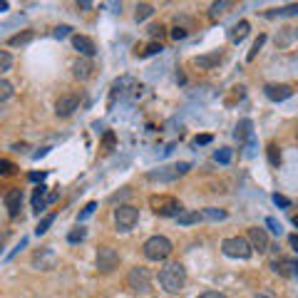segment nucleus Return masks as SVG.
I'll use <instances>...</instances> for the list:
<instances>
[{
	"instance_id": "1",
	"label": "nucleus",
	"mask_w": 298,
	"mask_h": 298,
	"mask_svg": "<svg viewBox=\"0 0 298 298\" xmlns=\"http://www.w3.org/2000/svg\"><path fill=\"white\" fill-rule=\"evenodd\" d=\"M186 283V269L181 264H169L159 271V286L167 293H179Z\"/></svg>"
},
{
	"instance_id": "36",
	"label": "nucleus",
	"mask_w": 298,
	"mask_h": 298,
	"mask_svg": "<svg viewBox=\"0 0 298 298\" xmlns=\"http://www.w3.org/2000/svg\"><path fill=\"white\" fill-rule=\"evenodd\" d=\"M85 236H87V231L80 226V229H74V231H70V234H67V241H70V244H77V241H82Z\"/></svg>"
},
{
	"instance_id": "19",
	"label": "nucleus",
	"mask_w": 298,
	"mask_h": 298,
	"mask_svg": "<svg viewBox=\"0 0 298 298\" xmlns=\"http://www.w3.org/2000/svg\"><path fill=\"white\" fill-rule=\"evenodd\" d=\"M234 137H236L239 142H244V139H251V137H253V122H251V120H241V122L236 124V132H234Z\"/></svg>"
},
{
	"instance_id": "9",
	"label": "nucleus",
	"mask_w": 298,
	"mask_h": 298,
	"mask_svg": "<svg viewBox=\"0 0 298 298\" xmlns=\"http://www.w3.org/2000/svg\"><path fill=\"white\" fill-rule=\"evenodd\" d=\"M120 266V253L112 246H99L97 248V271L99 273H112Z\"/></svg>"
},
{
	"instance_id": "7",
	"label": "nucleus",
	"mask_w": 298,
	"mask_h": 298,
	"mask_svg": "<svg viewBox=\"0 0 298 298\" xmlns=\"http://www.w3.org/2000/svg\"><path fill=\"white\" fill-rule=\"evenodd\" d=\"M189 169H192L189 162H181V164H174V167H162V169H157V172H149L147 179H149V181H176L181 174H186Z\"/></svg>"
},
{
	"instance_id": "53",
	"label": "nucleus",
	"mask_w": 298,
	"mask_h": 298,
	"mask_svg": "<svg viewBox=\"0 0 298 298\" xmlns=\"http://www.w3.org/2000/svg\"><path fill=\"white\" fill-rule=\"evenodd\" d=\"M256 298H269V296H256Z\"/></svg>"
},
{
	"instance_id": "44",
	"label": "nucleus",
	"mask_w": 298,
	"mask_h": 298,
	"mask_svg": "<svg viewBox=\"0 0 298 298\" xmlns=\"http://www.w3.org/2000/svg\"><path fill=\"white\" fill-rule=\"evenodd\" d=\"M172 37H174V40H184V37H186V30H184V27H174V30H172Z\"/></svg>"
},
{
	"instance_id": "33",
	"label": "nucleus",
	"mask_w": 298,
	"mask_h": 298,
	"mask_svg": "<svg viewBox=\"0 0 298 298\" xmlns=\"http://www.w3.org/2000/svg\"><path fill=\"white\" fill-rule=\"evenodd\" d=\"M13 97V85L8 80H0V102H5Z\"/></svg>"
},
{
	"instance_id": "23",
	"label": "nucleus",
	"mask_w": 298,
	"mask_h": 298,
	"mask_svg": "<svg viewBox=\"0 0 298 298\" xmlns=\"http://www.w3.org/2000/svg\"><path fill=\"white\" fill-rule=\"evenodd\" d=\"M293 266V261L291 258H281V261H273V264H271V269L276 271V273H281V276H293L288 269Z\"/></svg>"
},
{
	"instance_id": "51",
	"label": "nucleus",
	"mask_w": 298,
	"mask_h": 298,
	"mask_svg": "<svg viewBox=\"0 0 298 298\" xmlns=\"http://www.w3.org/2000/svg\"><path fill=\"white\" fill-rule=\"evenodd\" d=\"M293 276H298V261H293Z\"/></svg>"
},
{
	"instance_id": "16",
	"label": "nucleus",
	"mask_w": 298,
	"mask_h": 298,
	"mask_svg": "<svg viewBox=\"0 0 298 298\" xmlns=\"http://www.w3.org/2000/svg\"><path fill=\"white\" fill-rule=\"evenodd\" d=\"M221 60H224V52H221V50H214V52H209V55H199V57L194 60V65L201 67V70H214Z\"/></svg>"
},
{
	"instance_id": "3",
	"label": "nucleus",
	"mask_w": 298,
	"mask_h": 298,
	"mask_svg": "<svg viewBox=\"0 0 298 298\" xmlns=\"http://www.w3.org/2000/svg\"><path fill=\"white\" fill-rule=\"evenodd\" d=\"M149 209H152L157 216H176L181 211V204H179L176 197L154 194V197H149Z\"/></svg>"
},
{
	"instance_id": "28",
	"label": "nucleus",
	"mask_w": 298,
	"mask_h": 298,
	"mask_svg": "<svg viewBox=\"0 0 298 298\" xmlns=\"http://www.w3.org/2000/svg\"><path fill=\"white\" fill-rule=\"evenodd\" d=\"M266 154H269V164H271V167H278V164H281V152H278L276 144H269V147H266Z\"/></svg>"
},
{
	"instance_id": "10",
	"label": "nucleus",
	"mask_w": 298,
	"mask_h": 298,
	"mask_svg": "<svg viewBox=\"0 0 298 298\" xmlns=\"http://www.w3.org/2000/svg\"><path fill=\"white\" fill-rule=\"evenodd\" d=\"M32 264H35V269H40V271H52L57 266V253L50 246H45V248L32 253Z\"/></svg>"
},
{
	"instance_id": "30",
	"label": "nucleus",
	"mask_w": 298,
	"mask_h": 298,
	"mask_svg": "<svg viewBox=\"0 0 298 298\" xmlns=\"http://www.w3.org/2000/svg\"><path fill=\"white\" fill-rule=\"evenodd\" d=\"M231 157H234V152H231L229 147H224V149H219V152L214 154V159H216L219 164H229V162H231Z\"/></svg>"
},
{
	"instance_id": "29",
	"label": "nucleus",
	"mask_w": 298,
	"mask_h": 298,
	"mask_svg": "<svg viewBox=\"0 0 298 298\" xmlns=\"http://www.w3.org/2000/svg\"><path fill=\"white\" fill-rule=\"evenodd\" d=\"M52 221H55V214H48V216H45V219H43L40 224H37V229H35V234H37V236H43V234H48V229L52 226Z\"/></svg>"
},
{
	"instance_id": "52",
	"label": "nucleus",
	"mask_w": 298,
	"mask_h": 298,
	"mask_svg": "<svg viewBox=\"0 0 298 298\" xmlns=\"http://www.w3.org/2000/svg\"><path fill=\"white\" fill-rule=\"evenodd\" d=\"M293 226H296V229H298V214H296V216H293Z\"/></svg>"
},
{
	"instance_id": "20",
	"label": "nucleus",
	"mask_w": 298,
	"mask_h": 298,
	"mask_svg": "<svg viewBox=\"0 0 298 298\" xmlns=\"http://www.w3.org/2000/svg\"><path fill=\"white\" fill-rule=\"evenodd\" d=\"M48 194V186L45 184H40V186H35V194H32V209L37 211V214H40L43 211V206H45V197Z\"/></svg>"
},
{
	"instance_id": "6",
	"label": "nucleus",
	"mask_w": 298,
	"mask_h": 298,
	"mask_svg": "<svg viewBox=\"0 0 298 298\" xmlns=\"http://www.w3.org/2000/svg\"><path fill=\"white\" fill-rule=\"evenodd\" d=\"M221 251L226 253L229 258H248L253 248H251V244H248L246 239H241V236H231V239H224Z\"/></svg>"
},
{
	"instance_id": "22",
	"label": "nucleus",
	"mask_w": 298,
	"mask_h": 298,
	"mask_svg": "<svg viewBox=\"0 0 298 298\" xmlns=\"http://www.w3.org/2000/svg\"><path fill=\"white\" fill-rule=\"evenodd\" d=\"M231 5H234L231 0H219V3H214V5H211V10H209V18H211V20H216L219 15H224V13H226Z\"/></svg>"
},
{
	"instance_id": "49",
	"label": "nucleus",
	"mask_w": 298,
	"mask_h": 298,
	"mask_svg": "<svg viewBox=\"0 0 298 298\" xmlns=\"http://www.w3.org/2000/svg\"><path fill=\"white\" fill-rule=\"evenodd\" d=\"M77 8H82V10H87V8H92V3H85V0H82V3H77Z\"/></svg>"
},
{
	"instance_id": "17",
	"label": "nucleus",
	"mask_w": 298,
	"mask_h": 298,
	"mask_svg": "<svg viewBox=\"0 0 298 298\" xmlns=\"http://www.w3.org/2000/svg\"><path fill=\"white\" fill-rule=\"evenodd\" d=\"M92 62L90 60H74L72 62V74H74V77H77V80H87L90 77V74H92Z\"/></svg>"
},
{
	"instance_id": "42",
	"label": "nucleus",
	"mask_w": 298,
	"mask_h": 298,
	"mask_svg": "<svg viewBox=\"0 0 298 298\" xmlns=\"http://www.w3.org/2000/svg\"><path fill=\"white\" fill-rule=\"evenodd\" d=\"M67 35H72V27H70V25H60V27H55V37H67Z\"/></svg>"
},
{
	"instance_id": "35",
	"label": "nucleus",
	"mask_w": 298,
	"mask_h": 298,
	"mask_svg": "<svg viewBox=\"0 0 298 298\" xmlns=\"http://www.w3.org/2000/svg\"><path fill=\"white\" fill-rule=\"evenodd\" d=\"M164 50V45L162 43H149L147 45V50H142V57H149V55H159Z\"/></svg>"
},
{
	"instance_id": "47",
	"label": "nucleus",
	"mask_w": 298,
	"mask_h": 298,
	"mask_svg": "<svg viewBox=\"0 0 298 298\" xmlns=\"http://www.w3.org/2000/svg\"><path fill=\"white\" fill-rule=\"evenodd\" d=\"M288 244H291V246L298 251V234H291V236H288Z\"/></svg>"
},
{
	"instance_id": "2",
	"label": "nucleus",
	"mask_w": 298,
	"mask_h": 298,
	"mask_svg": "<svg viewBox=\"0 0 298 298\" xmlns=\"http://www.w3.org/2000/svg\"><path fill=\"white\" fill-rule=\"evenodd\" d=\"M142 251H144V256H147L149 261H164V258H169V253H172V241H169L167 236H149V239L144 241Z\"/></svg>"
},
{
	"instance_id": "50",
	"label": "nucleus",
	"mask_w": 298,
	"mask_h": 298,
	"mask_svg": "<svg viewBox=\"0 0 298 298\" xmlns=\"http://www.w3.org/2000/svg\"><path fill=\"white\" fill-rule=\"evenodd\" d=\"M5 10H8V3L3 0V3H0V13H5Z\"/></svg>"
},
{
	"instance_id": "8",
	"label": "nucleus",
	"mask_w": 298,
	"mask_h": 298,
	"mask_svg": "<svg viewBox=\"0 0 298 298\" xmlns=\"http://www.w3.org/2000/svg\"><path fill=\"white\" fill-rule=\"evenodd\" d=\"M127 283L134 293H149V288H152V273H149V269H144V266H137V269L129 271Z\"/></svg>"
},
{
	"instance_id": "13",
	"label": "nucleus",
	"mask_w": 298,
	"mask_h": 298,
	"mask_svg": "<svg viewBox=\"0 0 298 298\" xmlns=\"http://www.w3.org/2000/svg\"><path fill=\"white\" fill-rule=\"evenodd\" d=\"M72 48L77 50L82 57H92L95 52H97V48H95V43L90 40L87 35H72Z\"/></svg>"
},
{
	"instance_id": "4",
	"label": "nucleus",
	"mask_w": 298,
	"mask_h": 298,
	"mask_svg": "<svg viewBox=\"0 0 298 298\" xmlns=\"http://www.w3.org/2000/svg\"><path fill=\"white\" fill-rule=\"evenodd\" d=\"M142 82H137L132 74H122L120 80L112 82V102H115L117 97H139L142 95ZM109 102V104H112Z\"/></svg>"
},
{
	"instance_id": "25",
	"label": "nucleus",
	"mask_w": 298,
	"mask_h": 298,
	"mask_svg": "<svg viewBox=\"0 0 298 298\" xmlns=\"http://www.w3.org/2000/svg\"><path fill=\"white\" fill-rule=\"evenodd\" d=\"M149 15H154V5H149V3H139V5H137V13H134V18H137V23H142V20H147Z\"/></svg>"
},
{
	"instance_id": "40",
	"label": "nucleus",
	"mask_w": 298,
	"mask_h": 298,
	"mask_svg": "<svg viewBox=\"0 0 298 298\" xmlns=\"http://www.w3.org/2000/svg\"><path fill=\"white\" fill-rule=\"evenodd\" d=\"M102 147L107 149H115V132H104V139H102Z\"/></svg>"
},
{
	"instance_id": "5",
	"label": "nucleus",
	"mask_w": 298,
	"mask_h": 298,
	"mask_svg": "<svg viewBox=\"0 0 298 298\" xmlns=\"http://www.w3.org/2000/svg\"><path fill=\"white\" fill-rule=\"evenodd\" d=\"M137 221H139V209H134L132 204H122V206L115 209V226H117V231H122V234L132 231L137 226Z\"/></svg>"
},
{
	"instance_id": "37",
	"label": "nucleus",
	"mask_w": 298,
	"mask_h": 298,
	"mask_svg": "<svg viewBox=\"0 0 298 298\" xmlns=\"http://www.w3.org/2000/svg\"><path fill=\"white\" fill-rule=\"evenodd\" d=\"M95 209H97V201H90L82 211H80V216H77V221H85V219H90L92 214H95Z\"/></svg>"
},
{
	"instance_id": "18",
	"label": "nucleus",
	"mask_w": 298,
	"mask_h": 298,
	"mask_svg": "<svg viewBox=\"0 0 298 298\" xmlns=\"http://www.w3.org/2000/svg\"><path fill=\"white\" fill-rule=\"evenodd\" d=\"M248 30H251L248 20H241V23H236V25L229 30V40H231V43H241L244 37L248 35Z\"/></svg>"
},
{
	"instance_id": "46",
	"label": "nucleus",
	"mask_w": 298,
	"mask_h": 298,
	"mask_svg": "<svg viewBox=\"0 0 298 298\" xmlns=\"http://www.w3.org/2000/svg\"><path fill=\"white\" fill-rule=\"evenodd\" d=\"M211 139H214V137H211V134H199V137H197V139H194V144H209V142H211Z\"/></svg>"
},
{
	"instance_id": "32",
	"label": "nucleus",
	"mask_w": 298,
	"mask_h": 298,
	"mask_svg": "<svg viewBox=\"0 0 298 298\" xmlns=\"http://www.w3.org/2000/svg\"><path fill=\"white\" fill-rule=\"evenodd\" d=\"M10 67H13V57H10V52L0 50V74H3V72H8Z\"/></svg>"
},
{
	"instance_id": "39",
	"label": "nucleus",
	"mask_w": 298,
	"mask_h": 298,
	"mask_svg": "<svg viewBox=\"0 0 298 298\" xmlns=\"http://www.w3.org/2000/svg\"><path fill=\"white\" fill-rule=\"evenodd\" d=\"M149 35H152L154 40H157V37L162 40V37L167 35V27H164V25H152V27H149Z\"/></svg>"
},
{
	"instance_id": "24",
	"label": "nucleus",
	"mask_w": 298,
	"mask_h": 298,
	"mask_svg": "<svg viewBox=\"0 0 298 298\" xmlns=\"http://www.w3.org/2000/svg\"><path fill=\"white\" fill-rule=\"evenodd\" d=\"M264 43H266V35H258L256 40H253V45H251V50H248V55H246V60H248V62H253V60H256V55L261 52Z\"/></svg>"
},
{
	"instance_id": "31",
	"label": "nucleus",
	"mask_w": 298,
	"mask_h": 298,
	"mask_svg": "<svg viewBox=\"0 0 298 298\" xmlns=\"http://www.w3.org/2000/svg\"><path fill=\"white\" fill-rule=\"evenodd\" d=\"M276 15H298V3L293 5H286V8H278V10H271L269 18H276Z\"/></svg>"
},
{
	"instance_id": "45",
	"label": "nucleus",
	"mask_w": 298,
	"mask_h": 298,
	"mask_svg": "<svg viewBox=\"0 0 298 298\" xmlns=\"http://www.w3.org/2000/svg\"><path fill=\"white\" fill-rule=\"evenodd\" d=\"M45 176H48L45 172H32L27 179H30V181H40V184H43V179H45Z\"/></svg>"
},
{
	"instance_id": "26",
	"label": "nucleus",
	"mask_w": 298,
	"mask_h": 298,
	"mask_svg": "<svg viewBox=\"0 0 298 298\" xmlns=\"http://www.w3.org/2000/svg\"><path fill=\"white\" fill-rule=\"evenodd\" d=\"M30 40H32V30H25V32H18V35H13L8 43H10L13 48H18V45H25V43H30Z\"/></svg>"
},
{
	"instance_id": "41",
	"label": "nucleus",
	"mask_w": 298,
	"mask_h": 298,
	"mask_svg": "<svg viewBox=\"0 0 298 298\" xmlns=\"http://www.w3.org/2000/svg\"><path fill=\"white\" fill-rule=\"evenodd\" d=\"M273 204L281 206V209H288V206H291V199L283 197V194H273Z\"/></svg>"
},
{
	"instance_id": "54",
	"label": "nucleus",
	"mask_w": 298,
	"mask_h": 298,
	"mask_svg": "<svg viewBox=\"0 0 298 298\" xmlns=\"http://www.w3.org/2000/svg\"><path fill=\"white\" fill-rule=\"evenodd\" d=\"M296 37H298V30H296Z\"/></svg>"
},
{
	"instance_id": "38",
	"label": "nucleus",
	"mask_w": 298,
	"mask_h": 298,
	"mask_svg": "<svg viewBox=\"0 0 298 298\" xmlns=\"http://www.w3.org/2000/svg\"><path fill=\"white\" fill-rule=\"evenodd\" d=\"M266 226H269V229H271V234H276V236H281V231H283V229H281V224H278L273 216H269V219H266Z\"/></svg>"
},
{
	"instance_id": "21",
	"label": "nucleus",
	"mask_w": 298,
	"mask_h": 298,
	"mask_svg": "<svg viewBox=\"0 0 298 298\" xmlns=\"http://www.w3.org/2000/svg\"><path fill=\"white\" fill-rule=\"evenodd\" d=\"M201 219H204V216H201L199 211H184V209H181V211L176 214V221L181 224V226H192V224H199Z\"/></svg>"
},
{
	"instance_id": "34",
	"label": "nucleus",
	"mask_w": 298,
	"mask_h": 298,
	"mask_svg": "<svg viewBox=\"0 0 298 298\" xmlns=\"http://www.w3.org/2000/svg\"><path fill=\"white\" fill-rule=\"evenodd\" d=\"M15 164L10 162V159H0V176H10V174H15Z\"/></svg>"
},
{
	"instance_id": "15",
	"label": "nucleus",
	"mask_w": 298,
	"mask_h": 298,
	"mask_svg": "<svg viewBox=\"0 0 298 298\" xmlns=\"http://www.w3.org/2000/svg\"><path fill=\"white\" fill-rule=\"evenodd\" d=\"M5 206H8L10 219H15L20 214V206H23V189H10L5 194Z\"/></svg>"
},
{
	"instance_id": "27",
	"label": "nucleus",
	"mask_w": 298,
	"mask_h": 298,
	"mask_svg": "<svg viewBox=\"0 0 298 298\" xmlns=\"http://www.w3.org/2000/svg\"><path fill=\"white\" fill-rule=\"evenodd\" d=\"M201 216L204 219H209V221H224V219H226V211H224V209H204L201 211Z\"/></svg>"
},
{
	"instance_id": "11",
	"label": "nucleus",
	"mask_w": 298,
	"mask_h": 298,
	"mask_svg": "<svg viewBox=\"0 0 298 298\" xmlns=\"http://www.w3.org/2000/svg\"><path fill=\"white\" fill-rule=\"evenodd\" d=\"M246 241L251 244V248H258V253H266V251L271 248L269 231H266V229H258V226L248 229V239H246Z\"/></svg>"
},
{
	"instance_id": "48",
	"label": "nucleus",
	"mask_w": 298,
	"mask_h": 298,
	"mask_svg": "<svg viewBox=\"0 0 298 298\" xmlns=\"http://www.w3.org/2000/svg\"><path fill=\"white\" fill-rule=\"evenodd\" d=\"M8 241V231H3V234H0V251H3V244Z\"/></svg>"
},
{
	"instance_id": "14",
	"label": "nucleus",
	"mask_w": 298,
	"mask_h": 298,
	"mask_svg": "<svg viewBox=\"0 0 298 298\" xmlns=\"http://www.w3.org/2000/svg\"><path fill=\"white\" fill-rule=\"evenodd\" d=\"M264 95L271 102H283V99H288L293 95V87H288V85H266L264 87Z\"/></svg>"
},
{
	"instance_id": "43",
	"label": "nucleus",
	"mask_w": 298,
	"mask_h": 298,
	"mask_svg": "<svg viewBox=\"0 0 298 298\" xmlns=\"http://www.w3.org/2000/svg\"><path fill=\"white\" fill-rule=\"evenodd\" d=\"M197 298H226L224 293H219V291H204L201 296H197Z\"/></svg>"
},
{
	"instance_id": "12",
	"label": "nucleus",
	"mask_w": 298,
	"mask_h": 298,
	"mask_svg": "<svg viewBox=\"0 0 298 298\" xmlns=\"http://www.w3.org/2000/svg\"><path fill=\"white\" fill-rule=\"evenodd\" d=\"M80 107V97L77 95H62L55 104V112H57V117H70L74 109Z\"/></svg>"
}]
</instances>
